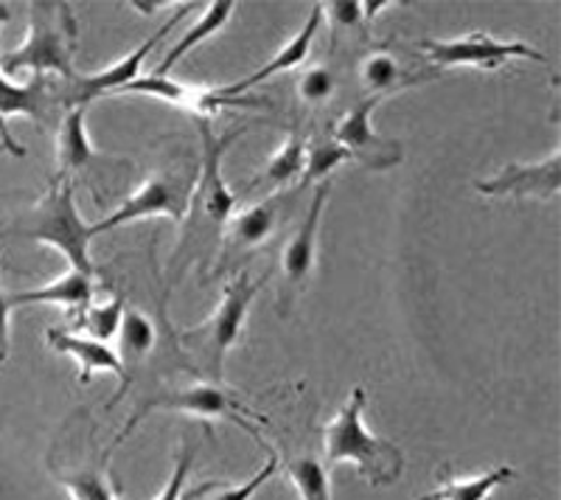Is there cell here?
<instances>
[{"label":"cell","instance_id":"cell-1","mask_svg":"<svg viewBox=\"0 0 561 500\" xmlns=\"http://www.w3.org/2000/svg\"><path fill=\"white\" fill-rule=\"evenodd\" d=\"M365 388H354L348 402L340 408L337 417L323 428L325 467L334 464H354L374 487H390L399 481L404 467L402 450L393 442L374 436L363 422Z\"/></svg>","mask_w":561,"mask_h":500},{"label":"cell","instance_id":"cell-2","mask_svg":"<svg viewBox=\"0 0 561 500\" xmlns=\"http://www.w3.org/2000/svg\"><path fill=\"white\" fill-rule=\"evenodd\" d=\"M18 237L34 239L57 248L68 259L70 270L93 276V262H90V225L79 217L77 203H73V178L70 174H57L51 189L45 192L37 208L28 214V219L12 228Z\"/></svg>","mask_w":561,"mask_h":500},{"label":"cell","instance_id":"cell-3","mask_svg":"<svg viewBox=\"0 0 561 500\" xmlns=\"http://www.w3.org/2000/svg\"><path fill=\"white\" fill-rule=\"evenodd\" d=\"M32 26L26 39L14 52L0 59L3 77H18L20 71H34L43 77L45 71H57L73 79V39L77 23L70 18L68 7H32Z\"/></svg>","mask_w":561,"mask_h":500},{"label":"cell","instance_id":"cell-4","mask_svg":"<svg viewBox=\"0 0 561 500\" xmlns=\"http://www.w3.org/2000/svg\"><path fill=\"white\" fill-rule=\"evenodd\" d=\"M270 273H264L259 282L250 279L248 273H239L237 282H230L222 293V302H219L217 312L210 315L208 321L199 323L197 329L185 332V340L194 343V349H199L208 363V372L214 374V379L222 377V363L225 354L239 343V334H242L244 321H248L250 304L253 298L264 289Z\"/></svg>","mask_w":561,"mask_h":500},{"label":"cell","instance_id":"cell-5","mask_svg":"<svg viewBox=\"0 0 561 500\" xmlns=\"http://www.w3.org/2000/svg\"><path fill=\"white\" fill-rule=\"evenodd\" d=\"M419 48L433 59L438 68H458V65H472L494 71L508 59H534L539 65H548V57L525 43H500L491 34L474 32L460 39H421Z\"/></svg>","mask_w":561,"mask_h":500},{"label":"cell","instance_id":"cell-6","mask_svg":"<svg viewBox=\"0 0 561 500\" xmlns=\"http://www.w3.org/2000/svg\"><path fill=\"white\" fill-rule=\"evenodd\" d=\"M185 208H188V189H185L183 180L169 178V174H154L124 206H118L113 214L90 225V234L96 237V234H107L113 228H122V225L152 217L183 219Z\"/></svg>","mask_w":561,"mask_h":500},{"label":"cell","instance_id":"cell-7","mask_svg":"<svg viewBox=\"0 0 561 500\" xmlns=\"http://www.w3.org/2000/svg\"><path fill=\"white\" fill-rule=\"evenodd\" d=\"M385 96H368L357 102L354 107L340 118L334 129V141L351 152V158L363 161L368 169H390L402 161V147L396 141H385L370 127L374 110L382 104Z\"/></svg>","mask_w":561,"mask_h":500},{"label":"cell","instance_id":"cell-8","mask_svg":"<svg viewBox=\"0 0 561 500\" xmlns=\"http://www.w3.org/2000/svg\"><path fill=\"white\" fill-rule=\"evenodd\" d=\"M474 186L489 197L553 200L561 189V152L556 149L539 163H508L503 172L491 180H478Z\"/></svg>","mask_w":561,"mask_h":500},{"label":"cell","instance_id":"cell-9","mask_svg":"<svg viewBox=\"0 0 561 500\" xmlns=\"http://www.w3.org/2000/svg\"><path fill=\"white\" fill-rule=\"evenodd\" d=\"M122 93L152 96L160 99V102L178 104V107L197 113L199 118L217 113L219 107H233V104H237V107H255V102H248V99L242 96H230V93H225V88H197V84L178 82V79L172 77H154V73L135 79V82L127 84Z\"/></svg>","mask_w":561,"mask_h":500},{"label":"cell","instance_id":"cell-10","mask_svg":"<svg viewBox=\"0 0 561 500\" xmlns=\"http://www.w3.org/2000/svg\"><path fill=\"white\" fill-rule=\"evenodd\" d=\"M154 408L183 411V413H192V417H199V419H230V422H237V424H242V428L253 430V424L244 419V417H250V413L244 411L242 405L230 397L225 388H219L217 383H197V385H188V388H180V391H174V394H167V397L149 399V402L140 408L138 419L147 417V413L154 411ZM138 419H135V422H138ZM133 424H129V428H133Z\"/></svg>","mask_w":561,"mask_h":500},{"label":"cell","instance_id":"cell-11","mask_svg":"<svg viewBox=\"0 0 561 500\" xmlns=\"http://www.w3.org/2000/svg\"><path fill=\"white\" fill-rule=\"evenodd\" d=\"M185 12H188V3H183V7L178 9V14L169 18V23H163L152 37L144 39L135 52H129L127 57L118 59L115 65H110L107 71L88 73V77H73V82H77V104H84V107H88V102H93V99L104 96V93H122L127 84H133L135 79H140V65H144V59L149 57V52H152L160 39L167 37V34L178 26Z\"/></svg>","mask_w":561,"mask_h":500},{"label":"cell","instance_id":"cell-12","mask_svg":"<svg viewBox=\"0 0 561 500\" xmlns=\"http://www.w3.org/2000/svg\"><path fill=\"white\" fill-rule=\"evenodd\" d=\"M199 135H203V178H199V194H203V208L214 225H222L233 217L237 208V194L230 192L222 178V155L228 144L237 138L233 133L214 135L208 118H199Z\"/></svg>","mask_w":561,"mask_h":500},{"label":"cell","instance_id":"cell-13","mask_svg":"<svg viewBox=\"0 0 561 500\" xmlns=\"http://www.w3.org/2000/svg\"><path fill=\"white\" fill-rule=\"evenodd\" d=\"M48 346L54 352H62L73 357L82 368V383H88L96 372H107L118 377V383L127 385V366L122 363L118 352L110 343H99V340L88 338V334L68 332V329H48Z\"/></svg>","mask_w":561,"mask_h":500},{"label":"cell","instance_id":"cell-14","mask_svg":"<svg viewBox=\"0 0 561 500\" xmlns=\"http://www.w3.org/2000/svg\"><path fill=\"white\" fill-rule=\"evenodd\" d=\"M329 189H332V183H329V180L314 189V197L307 208V217H304L298 234L289 239L287 250H284V273H287L289 284H295V287H304L309 279V273H312L314 257H318L320 217H323V212H325Z\"/></svg>","mask_w":561,"mask_h":500},{"label":"cell","instance_id":"cell-15","mask_svg":"<svg viewBox=\"0 0 561 500\" xmlns=\"http://www.w3.org/2000/svg\"><path fill=\"white\" fill-rule=\"evenodd\" d=\"M320 23H323V9H320V3H314L312 12H309V18H307V23H304V29H300V32L295 34V37L289 39V43L284 45V48H280V52L275 54L267 65H262L259 71H253L248 79H242V82L225 88V93H230V96H242L244 90L255 88V84L264 82V79L278 77V73H284V71H293L295 65H300L304 59L309 57V48H312L314 37H318Z\"/></svg>","mask_w":561,"mask_h":500},{"label":"cell","instance_id":"cell-16","mask_svg":"<svg viewBox=\"0 0 561 500\" xmlns=\"http://www.w3.org/2000/svg\"><path fill=\"white\" fill-rule=\"evenodd\" d=\"M12 307H32V304H54V307L65 309H88L93 304V276L79 273V270H68L65 276L54 279L51 284H45L39 289H26V293H14Z\"/></svg>","mask_w":561,"mask_h":500},{"label":"cell","instance_id":"cell-17","mask_svg":"<svg viewBox=\"0 0 561 500\" xmlns=\"http://www.w3.org/2000/svg\"><path fill=\"white\" fill-rule=\"evenodd\" d=\"M233 9H237V3H233V0H214V3H208V9H205L203 18H199L197 23H194V26L172 45V52H169L167 57H163V63L154 68L152 71L154 77H167V73L172 71L174 65H178L185 54H192L199 43H205V39H210L214 34L222 32L225 23H228L230 14H233Z\"/></svg>","mask_w":561,"mask_h":500},{"label":"cell","instance_id":"cell-18","mask_svg":"<svg viewBox=\"0 0 561 500\" xmlns=\"http://www.w3.org/2000/svg\"><path fill=\"white\" fill-rule=\"evenodd\" d=\"M84 104H73L65 116L62 127H59L57 138V158H59V174H73L79 169L88 167L96 152H93V144H90L88 127H84Z\"/></svg>","mask_w":561,"mask_h":500},{"label":"cell","instance_id":"cell-19","mask_svg":"<svg viewBox=\"0 0 561 500\" xmlns=\"http://www.w3.org/2000/svg\"><path fill=\"white\" fill-rule=\"evenodd\" d=\"M0 20H3V12H0ZM39 88L43 82H32V84H14L9 82L3 73H0V141L9 152L14 155H26V149L20 147L18 141L12 138V133L7 129V116H20V113H26V116H37V99H39Z\"/></svg>","mask_w":561,"mask_h":500},{"label":"cell","instance_id":"cell-20","mask_svg":"<svg viewBox=\"0 0 561 500\" xmlns=\"http://www.w3.org/2000/svg\"><path fill=\"white\" fill-rule=\"evenodd\" d=\"M275 228V203H259V206L248 208V212L230 217L228 242L237 248H255L273 234Z\"/></svg>","mask_w":561,"mask_h":500},{"label":"cell","instance_id":"cell-21","mask_svg":"<svg viewBox=\"0 0 561 500\" xmlns=\"http://www.w3.org/2000/svg\"><path fill=\"white\" fill-rule=\"evenodd\" d=\"M514 478L511 467H497L485 475H474V478H460V481L447 484V487L435 489V492L421 495L419 500H489L491 492Z\"/></svg>","mask_w":561,"mask_h":500},{"label":"cell","instance_id":"cell-22","mask_svg":"<svg viewBox=\"0 0 561 500\" xmlns=\"http://www.w3.org/2000/svg\"><path fill=\"white\" fill-rule=\"evenodd\" d=\"M154 340V323L149 321L147 315L138 312V309H124V318H122V329H118V343H122V363H138V360L147 357L152 352Z\"/></svg>","mask_w":561,"mask_h":500},{"label":"cell","instance_id":"cell-23","mask_svg":"<svg viewBox=\"0 0 561 500\" xmlns=\"http://www.w3.org/2000/svg\"><path fill=\"white\" fill-rule=\"evenodd\" d=\"M278 464L280 458L275 453H270V458L264 462V467L248 478L244 484H222V481H214V484H203V487L192 489L188 498L185 500H253V495L264 487V484L278 473Z\"/></svg>","mask_w":561,"mask_h":500},{"label":"cell","instance_id":"cell-24","mask_svg":"<svg viewBox=\"0 0 561 500\" xmlns=\"http://www.w3.org/2000/svg\"><path fill=\"white\" fill-rule=\"evenodd\" d=\"M304 167H307V144H304L298 133H293L287 144L270 158L267 169L262 174V183L264 186H287V183H293L295 178L304 174Z\"/></svg>","mask_w":561,"mask_h":500},{"label":"cell","instance_id":"cell-25","mask_svg":"<svg viewBox=\"0 0 561 500\" xmlns=\"http://www.w3.org/2000/svg\"><path fill=\"white\" fill-rule=\"evenodd\" d=\"M289 481L298 489L300 500H332V487H329V469L312 456H300L287 462Z\"/></svg>","mask_w":561,"mask_h":500},{"label":"cell","instance_id":"cell-26","mask_svg":"<svg viewBox=\"0 0 561 500\" xmlns=\"http://www.w3.org/2000/svg\"><path fill=\"white\" fill-rule=\"evenodd\" d=\"M124 309H127L124 298H113L110 304H90L79 315V329L99 343H110L113 338H118Z\"/></svg>","mask_w":561,"mask_h":500},{"label":"cell","instance_id":"cell-27","mask_svg":"<svg viewBox=\"0 0 561 500\" xmlns=\"http://www.w3.org/2000/svg\"><path fill=\"white\" fill-rule=\"evenodd\" d=\"M345 161H351V152L345 147H340L337 141H323L314 144V147L307 149V167H304V174H300V183L304 186H312V183H325L329 174L337 167H343Z\"/></svg>","mask_w":561,"mask_h":500},{"label":"cell","instance_id":"cell-28","mask_svg":"<svg viewBox=\"0 0 561 500\" xmlns=\"http://www.w3.org/2000/svg\"><path fill=\"white\" fill-rule=\"evenodd\" d=\"M359 77H363L365 90H370V96H385L388 90L402 84V68L390 54L379 52L365 59L363 68H359Z\"/></svg>","mask_w":561,"mask_h":500},{"label":"cell","instance_id":"cell-29","mask_svg":"<svg viewBox=\"0 0 561 500\" xmlns=\"http://www.w3.org/2000/svg\"><path fill=\"white\" fill-rule=\"evenodd\" d=\"M59 484L68 489L73 500H118L113 487L107 484V478H104V473H99V469H82V473L62 475Z\"/></svg>","mask_w":561,"mask_h":500},{"label":"cell","instance_id":"cell-30","mask_svg":"<svg viewBox=\"0 0 561 500\" xmlns=\"http://www.w3.org/2000/svg\"><path fill=\"white\" fill-rule=\"evenodd\" d=\"M298 93L309 104L325 102L334 93V73L329 68H309L298 79Z\"/></svg>","mask_w":561,"mask_h":500},{"label":"cell","instance_id":"cell-31","mask_svg":"<svg viewBox=\"0 0 561 500\" xmlns=\"http://www.w3.org/2000/svg\"><path fill=\"white\" fill-rule=\"evenodd\" d=\"M320 9H323V18L332 20L334 29H354L365 18L359 0H329V3H320Z\"/></svg>","mask_w":561,"mask_h":500},{"label":"cell","instance_id":"cell-32","mask_svg":"<svg viewBox=\"0 0 561 500\" xmlns=\"http://www.w3.org/2000/svg\"><path fill=\"white\" fill-rule=\"evenodd\" d=\"M192 462H194V450L183 447V453L178 456V464H174L172 478H169V484L163 487V492H160L154 500H183V487H185V478H188V473H192Z\"/></svg>","mask_w":561,"mask_h":500},{"label":"cell","instance_id":"cell-33","mask_svg":"<svg viewBox=\"0 0 561 500\" xmlns=\"http://www.w3.org/2000/svg\"><path fill=\"white\" fill-rule=\"evenodd\" d=\"M12 298L0 293V363H7L12 338H9V318H12Z\"/></svg>","mask_w":561,"mask_h":500},{"label":"cell","instance_id":"cell-34","mask_svg":"<svg viewBox=\"0 0 561 500\" xmlns=\"http://www.w3.org/2000/svg\"><path fill=\"white\" fill-rule=\"evenodd\" d=\"M388 7H393V0H374V3H363V14L368 20H374L379 12H382V9H388Z\"/></svg>","mask_w":561,"mask_h":500}]
</instances>
